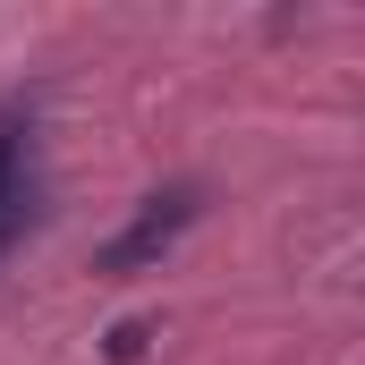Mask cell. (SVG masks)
<instances>
[{
	"label": "cell",
	"mask_w": 365,
	"mask_h": 365,
	"mask_svg": "<svg viewBox=\"0 0 365 365\" xmlns=\"http://www.w3.org/2000/svg\"><path fill=\"white\" fill-rule=\"evenodd\" d=\"M145 340H153V323H119V331H110V357H119V365L145 357Z\"/></svg>",
	"instance_id": "obj_3"
},
{
	"label": "cell",
	"mask_w": 365,
	"mask_h": 365,
	"mask_svg": "<svg viewBox=\"0 0 365 365\" xmlns=\"http://www.w3.org/2000/svg\"><path fill=\"white\" fill-rule=\"evenodd\" d=\"M195 212H204V187H162V195H145V204H136V221H128V230L93 255V272H102V280L162 272V255L195 230Z\"/></svg>",
	"instance_id": "obj_1"
},
{
	"label": "cell",
	"mask_w": 365,
	"mask_h": 365,
	"mask_svg": "<svg viewBox=\"0 0 365 365\" xmlns=\"http://www.w3.org/2000/svg\"><path fill=\"white\" fill-rule=\"evenodd\" d=\"M26 221H34V119L0 110V255L26 238Z\"/></svg>",
	"instance_id": "obj_2"
}]
</instances>
